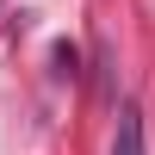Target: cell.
<instances>
[{
	"label": "cell",
	"instance_id": "cell-1",
	"mask_svg": "<svg viewBox=\"0 0 155 155\" xmlns=\"http://www.w3.org/2000/svg\"><path fill=\"white\" fill-rule=\"evenodd\" d=\"M112 155H149L143 149V112L118 106V124H112Z\"/></svg>",
	"mask_w": 155,
	"mask_h": 155
}]
</instances>
